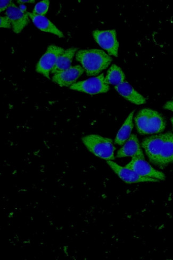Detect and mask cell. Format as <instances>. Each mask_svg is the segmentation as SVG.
Listing matches in <instances>:
<instances>
[{
	"mask_svg": "<svg viewBox=\"0 0 173 260\" xmlns=\"http://www.w3.org/2000/svg\"><path fill=\"white\" fill-rule=\"evenodd\" d=\"M142 146L151 164L164 169L173 164V134L167 133L145 138Z\"/></svg>",
	"mask_w": 173,
	"mask_h": 260,
	"instance_id": "6da1fadb",
	"label": "cell"
},
{
	"mask_svg": "<svg viewBox=\"0 0 173 260\" xmlns=\"http://www.w3.org/2000/svg\"><path fill=\"white\" fill-rule=\"evenodd\" d=\"M76 59L82 64L84 71L90 77L100 74L112 61L110 55L98 49L79 50L76 53Z\"/></svg>",
	"mask_w": 173,
	"mask_h": 260,
	"instance_id": "7a4b0ae2",
	"label": "cell"
},
{
	"mask_svg": "<svg viewBox=\"0 0 173 260\" xmlns=\"http://www.w3.org/2000/svg\"><path fill=\"white\" fill-rule=\"evenodd\" d=\"M137 132L142 135H153L163 132L166 127L164 118L156 111L145 108L135 117Z\"/></svg>",
	"mask_w": 173,
	"mask_h": 260,
	"instance_id": "3957f363",
	"label": "cell"
},
{
	"mask_svg": "<svg viewBox=\"0 0 173 260\" xmlns=\"http://www.w3.org/2000/svg\"><path fill=\"white\" fill-rule=\"evenodd\" d=\"M82 141L85 147L96 157L106 161L115 159L116 148L111 139L97 135H90L83 137Z\"/></svg>",
	"mask_w": 173,
	"mask_h": 260,
	"instance_id": "277c9868",
	"label": "cell"
},
{
	"mask_svg": "<svg viewBox=\"0 0 173 260\" xmlns=\"http://www.w3.org/2000/svg\"><path fill=\"white\" fill-rule=\"evenodd\" d=\"M103 74L88 80L75 83L70 87L73 90L90 94L104 93L110 90V85L105 79Z\"/></svg>",
	"mask_w": 173,
	"mask_h": 260,
	"instance_id": "5b68a950",
	"label": "cell"
},
{
	"mask_svg": "<svg viewBox=\"0 0 173 260\" xmlns=\"http://www.w3.org/2000/svg\"><path fill=\"white\" fill-rule=\"evenodd\" d=\"M64 51L63 48L55 45L49 46L46 53L39 61L36 71L50 79V73L55 67L58 59Z\"/></svg>",
	"mask_w": 173,
	"mask_h": 260,
	"instance_id": "8992f818",
	"label": "cell"
},
{
	"mask_svg": "<svg viewBox=\"0 0 173 260\" xmlns=\"http://www.w3.org/2000/svg\"><path fill=\"white\" fill-rule=\"evenodd\" d=\"M93 37L97 43L110 55L118 57L119 43L115 29L93 31Z\"/></svg>",
	"mask_w": 173,
	"mask_h": 260,
	"instance_id": "52a82bcc",
	"label": "cell"
},
{
	"mask_svg": "<svg viewBox=\"0 0 173 260\" xmlns=\"http://www.w3.org/2000/svg\"><path fill=\"white\" fill-rule=\"evenodd\" d=\"M107 164L119 178L126 183L131 184L147 182H156L159 181V180L156 179L140 176L133 170L126 167H123L118 165L113 160H107Z\"/></svg>",
	"mask_w": 173,
	"mask_h": 260,
	"instance_id": "ba28073f",
	"label": "cell"
},
{
	"mask_svg": "<svg viewBox=\"0 0 173 260\" xmlns=\"http://www.w3.org/2000/svg\"><path fill=\"white\" fill-rule=\"evenodd\" d=\"M135 172L140 176L152 178L159 180H165V175L163 172L155 169L148 164L145 159L132 158L125 166Z\"/></svg>",
	"mask_w": 173,
	"mask_h": 260,
	"instance_id": "9c48e42d",
	"label": "cell"
},
{
	"mask_svg": "<svg viewBox=\"0 0 173 260\" xmlns=\"http://www.w3.org/2000/svg\"><path fill=\"white\" fill-rule=\"evenodd\" d=\"M84 70L80 65L71 67L63 72L55 74L52 80L61 87H71L83 74Z\"/></svg>",
	"mask_w": 173,
	"mask_h": 260,
	"instance_id": "30bf717a",
	"label": "cell"
},
{
	"mask_svg": "<svg viewBox=\"0 0 173 260\" xmlns=\"http://www.w3.org/2000/svg\"><path fill=\"white\" fill-rule=\"evenodd\" d=\"M7 16L12 23L13 31L16 34H20L29 22L27 13H24L14 4L6 10Z\"/></svg>",
	"mask_w": 173,
	"mask_h": 260,
	"instance_id": "8fae6325",
	"label": "cell"
},
{
	"mask_svg": "<svg viewBox=\"0 0 173 260\" xmlns=\"http://www.w3.org/2000/svg\"><path fill=\"white\" fill-rule=\"evenodd\" d=\"M117 157H131L145 159V155L141 147L137 136L132 135L126 141L123 147L118 151Z\"/></svg>",
	"mask_w": 173,
	"mask_h": 260,
	"instance_id": "7c38bea8",
	"label": "cell"
},
{
	"mask_svg": "<svg viewBox=\"0 0 173 260\" xmlns=\"http://www.w3.org/2000/svg\"><path fill=\"white\" fill-rule=\"evenodd\" d=\"M115 90L127 101L135 105H142L147 100L142 94L137 92L128 82L125 81L120 85L116 86Z\"/></svg>",
	"mask_w": 173,
	"mask_h": 260,
	"instance_id": "4fadbf2b",
	"label": "cell"
},
{
	"mask_svg": "<svg viewBox=\"0 0 173 260\" xmlns=\"http://www.w3.org/2000/svg\"><path fill=\"white\" fill-rule=\"evenodd\" d=\"M27 14L34 24L41 31L50 32L60 38L64 37L62 32L45 16L35 15L32 13H27Z\"/></svg>",
	"mask_w": 173,
	"mask_h": 260,
	"instance_id": "5bb4252c",
	"label": "cell"
},
{
	"mask_svg": "<svg viewBox=\"0 0 173 260\" xmlns=\"http://www.w3.org/2000/svg\"><path fill=\"white\" fill-rule=\"evenodd\" d=\"M134 111H132L126 119L122 127L119 129L115 139L116 144L123 145L126 141L132 135V132L133 128V117Z\"/></svg>",
	"mask_w": 173,
	"mask_h": 260,
	"instance_id": "9a60e30c",
	"label": "cell"
},
{
	"mask_svg": "<svg viewBox=\"0 0 173 260\" xmlns=\"http://www.w3.org/2000/svg\"><path fill=\"white\" fill-rule=\"evenodd\" d=\"M77 48H71L64 50L58 59L51 73L55 74L70 68L75 53H77Z\"/></svg>",
	"mask_w": 173,
	"mask_h": 260,
	"instance_id": "2e32d148",
	"label": "cell"
},
{
	"mask_svg": "<svg viewBox=\"0 0 173 260\" xmlns=\"http://www.w3.org/2000/svg\"><path fill=\"white\" fill-rule=\"evenodd\" d=\"M105 79L108 84L116 86L125 82V75L120 67L114 64L108 70Z\"/></svg>",
	"mask_w": 173,
	"mask_h": 260,
	"instance_id": "e0dca14e",
	"label": "cell"
},
{
	"mask_svg": "<svg viewBox=\"0 0 173 260\" xmlns=\"http://www.w3.org/2000/svg\"><path fill=\"white\" fill-rule=\"evenodd\" d=\"M49 5L50 2L49 0H43V1L39 2L36 5L32 13L39 16H45L48 13Z\"/></svg>",
	"mask_w": 173,
	"mask_h": 260,
	"instance_id": "ac0fdd59",
	"label": "cell"
},
{
	"mask_svg": "<svg viewBox=\"0 0 173 260\" xmlns=\"http://www.w3.org/2000/svg\"><path fill=\"white\" fill-rule=\"evenodd\" d=\"M12 27V23H11V21L7 16H2L0 18V27L10 28Z\"/></svg>",
	"mask_w": 173,
	"mask_h": 260,
	"instance_id": "d6986e66",
	"label": "cell"
},
{
	"mask_svg": "<svg viewBox=\"0 0 173 260\" xmlns=\"http://www.w3.org/2000/svg\"><path fill=\"white\" fill-rule=\"evenodd\" d=\"M14 3L12 1H1V6H0V12H3L7 10L10 7H12Z\"/></svg>",
	"mask_w": 173,
	"mask_h": 260,
	"instance_id": "ffe728a7",
	"label": "cell"
},
{
	"mask_svg": "<svg viewBox=\"0 0 173 260\" xmlns=\"http://www.w3.org/2000/svg\"><path fill=\"white\" fill-rule=\"evenodd\" d=\"M163 108L165 110L173 112V101L167 102Z\"/></svg>",
	"mask_w": 173,
	"mask_h": 260,
	"instance_id": "44dd1931",
	"label": "cell"
},
{
	"mask_svg": "<svg viewBox=\"0 0 173 260\" xmlns=\"http://www.w3.org/2000/svg\"><path fill=\"white\" fill-rule=\"evenodd\" d=\"M17 2L20 5H24L26 3L33 4L35 3V1H33V0H27V1H22V0H18V1H17Z\"/></svg>",
	"mask_w": 173,
	"mask_h": 260,
	"instance_id": "7402d4cb",
	"label": "cell"
},
{
	"mask_svg": "<svg viewBox=\"0 0 173 260\" xmlns=\"http://www.w3.org/2000/svg\"><path fill=\"white\" fill-rule=\"evenodd\" d=\"M19 8L21 11H22V12H23L24 13H27L26 12L27 8L24 5H20Z\"/></svg>",
	"mask_w": 173,
	"mask_h": 260,
	"instance_id": "603a6c76",
	"label": "cell"
},
{
	"mask_svg": "<svg viewBox=\"0 0 173 260\" xmlns=\"http://www.w3.org/2000/svg\"><path fill=\"white\" fill-rule=\"evenodd\" d=\"M170 121H171V123L172 124V129H173V116L171 118Z\"/></svg>",
	"mask_w": 173,
	"mask_h": 260,
	"instance_id": "cb8c5ba5",
	"label": "cell"
}]
</instances>
